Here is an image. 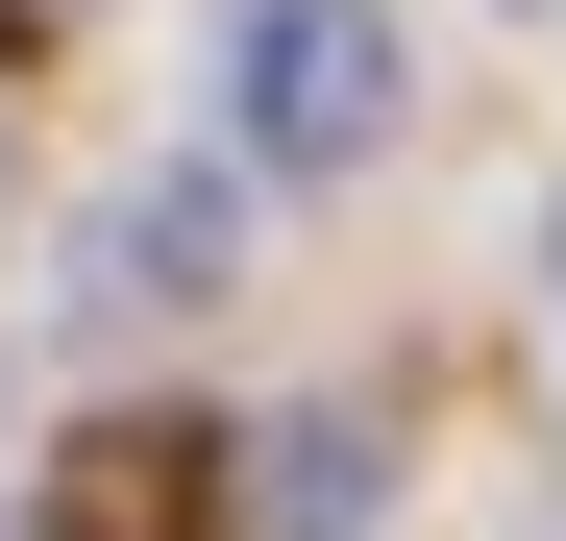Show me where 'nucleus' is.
Segmentation results:
<instances>
[{
	"label": "nucleus",
	"instance_id": "5",
	"mask_svg": "<svg viewBox=\"0 0 566 541\" xmlns=\"http://www.w3.org/2000/svg\"><path fill=\"white\" fill-rule=\"evenodd\" d=\"M0 25H74V0H0Z\"/></svg>",
	"mask_w": 566,
	"mask_h": 541
},
{
	"label": "nucleus",
	"instance_id": "3",
	"mask_svg": "<svg viewBox=\"0 0 566 541\" xmlns=\"http://www.w3.org/2000/svg\"><path fill=\"white\" fill-rule=\"evenodd\" d=\"M99 320H172V296H222V172H148V198L99 222V270H74Z\"/></svg>",
	"mask_w": 566,
	"mask_h": 541
},
{
	"label": "nucleus",
	"instance_id": "2",
	"mask_svg": "<svg viewBox=\"0 0 566 541\" xmlns=\"http://www.w3.org/2000/svg\"><path fill=\"white\" fill-rule=\"evenodd\" d=\"M222 468H247V492H222L247 541H369V468H395V443H369V418L321 394V418H271V443H222Z\"/></svg>",
	"mask_w": 566,
	"mask_h": 541
},
{
	"label": "nucleus",
	"instance_id": "1",
	"mask_svg": "<svg viewBox=\"0 0 566 541\" xmlns=\"http://www.w3.org/2000/svg\"><path fill=\"white\" fill-rule=\"evenodd\" d=\"M395 99H419L395 0H247V25H222V124H247V172H369Z\"/></svg>",
	"mask_w": 566,
	"mask_h": 541
},
{
	"label": "nucleus",
	"instance_id": "4",
	"mask_svg": "<svg viewBox=\"0 0 566 541\" xmlns=\"http://www.w3.org/2000/svg\"><path fill=\"white\" fill-rule=\"evenodd\" d=\"M198 468H222V443L99 418V443H74V492H50V541H172V517H198Z\"/></svg>",
	"mask_w": 566,
	"mask_h": 541
}]
</instances>
